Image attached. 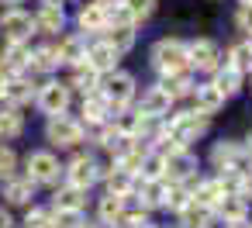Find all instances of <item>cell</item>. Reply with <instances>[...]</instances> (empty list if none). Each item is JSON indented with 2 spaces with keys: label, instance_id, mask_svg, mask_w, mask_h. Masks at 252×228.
Instances as JSON below:
<instances>
[{
  "label": "cell",
  "instance_id": "7dc6e473",
  "mask_svg": "<svg viewBox=\"0 0 252 228\" xmlns=\"http://www.w3.org/2000/svg\"><path fill=\"white\" fill-rule=\"evenodd\" d=\"M0 4H7V7H18V4H25V0H0Z\"/></svg>",
  "mask_w": 252,
  "mask_h": 228
},
{
  "label": "cell",
  "instance_id": "f546056e",
  "mask_svg": "<svg viewBox=\"0 0 252 228\" xmlns=\"http://www.w3.org/2000/svg\"><path fill=\"white\" fill-rule=\"evenodd\" d=\"M176 221H180V228H211L218 218H214V211H211V207H204V204L190 200V204L176 214Z\"/></svg>",
  "mask_w": 252,
  "mask_h": 228
},
{
  "label": "cell",
  "instance_id": "d6986e66",
  "mask_svg": "<svg viewBox=\"0 0 252 228\" xmlns=\"http://www.w3.org/2000/svg\"><path fill=\"white\" fill-rule=\"evenodd\" d=\"M107 121H111V107H107V100L100 97V90H97V94H87L83 104H80V125H83V128H100V125H107Z\"/></svg>",
  "mask_w": 252,
  "mask_h": 228
},
{
  "label": "cell",
  "instance_id": "484cf974",
  "mask_svg": "<svg viewBox=\"0 0 252 228\" xmlns=\"http://www.w3.org/2000/svg\"><path fill=\"white\" fill-rule=\"evenodd\" d=\"M224 194H228V190H224V183H221L218 176H200V180H197V183L190 187V197H193L197 204L211 207V211L218 207V200H221Z\"/></svg>",
  "mask_w": 252,
  "mask_h": 228
},
{
  "label": "cell",
  "instance_id": "d4e9b609",
  "mask_svg": "<svg viewBox=\"0 0 252 228\" xmlns=\"http://www.w3.org/2000/svg\"><path fill=\"white\" fill-rule=\"evenodd\" d=\"M32 21H35V35H59V32L66 28V11L42 4V7L32 14Z\"/></svg>",
  "mask_w": 252,
  "mask_h": 228
},
{
  "label": "cell",
  "instance_id": "8fae6325",
  "mask_svg": "<svg viewBox=\"0 0 252 228\" xmlns=\"http://www.w3.org/2000/svg\"><path fill=\"white\" fill-rule=\"evenodd\" d=\"M162 163H166V173H162L166 183H183V187H187L190 180L200 176V173H197V169H200V159H197L190 149H176V152L166 156Z\"/></svg>",
  "mask_w": 252,
  "mask_h": 228
},
{
  "label": "cell",
  "instance_id": "836d02e7",
  "mask_svg": "<svg viewBox=\"0 0 252 228\" xmlns=\"http://www.w3.org/2000/svg\"><path fill=\"white\" fill-rule=\"evenodd\" d=\"M156 7H159V0H121V11L128 14V21L138 28L142 21H149L152 14H156Z\"/></svg>",
  "mask_w": 252,
  "mask_h": 228
},
{
  "label": "cell",
  "instance_id": "5b68a950",
  "mask_svg": "<svg viewBox=\"0 0 252 228\" xmlns=\"http://www.w3.org/2000/svg\"><path fill=\"white\" fill-rule=\"evenodd\" d=\"M187 66H190V73L197 69V73H211L214 76L224 66V49L214 38H190L187 42Z\"/></svg>",
  "mask_w": 252,
  "mask_h": 228
},
{
  "label": "cell",
  "instance_id": "8d00e7d4",
  "mask_svg": "<svg viewBox=\"0 0 252 228\" xmlns=\"http://www.w3.org/2000/svg\"><path fill=\"white\" fill-rule=\"evenodd\" d=\"M242 80H245V76H242L238 69H231V66L224 63V66H221V69L214 73V80H211V83H214V87H218V90H221L224 97H235V94L242 90Z\"/></svg>",
  "mask_w": 252,
  "mask_h": 228
},
{
  "label": "cell",
  "instance_id": "9a60e30c",
  "mask_svg": "<svg viewBox=\"0 0 252 228\" xmlns=\"http://www.w3.org/2000/svg\"><path fill=\"white\" fill-rule=\"evenodd\" d=\"M100 42H107L118 56H125V52L135 49V42H138V28H135L131 21H111L107 32L100 35Z\"/></svg>",
  "mask_w": 252,
  "mask_h": 228
},
{
  "label": "cell",
  "instance_id": "f6af8a7d",
  "mask_svg": "<svg viewBox=\"0 0 252 228\" xmlns=\"http://www.w3.org/2000/svg\"><path fill=\"white\" fill-rule=\"evenodd\" d=\"M0 228H14V221H11V211H7V207H0Z\"/></svg>",
  "mask_w": 252,
  "mask_h": 228
},
{
  "label": "cell",
  "instance_id": "d6a6232c",
  "mask_svg": "<svg viewBox=\"0 0 252 228\" xmlns=\"http://www.w3.org/2000/svg\"><path fill=\"white\" fill-rule=\"evenodd\" d=\"M59 69V59H56V49L52 45H38L28 52V73H56Z\"/></svg>",
  "mask_w": 252,
  "mask_h": 228
},
{
  "label": "cell",
  "instance_id": "52a82bcc",
  "mask_svg": "<svg viewBox=\"0 0 252 228\" xmlns=\"http://www.w3.org/2000/svg\"><path fill=\"white\" fill-rule=\"evenodd\" d=\"M45 138H49L52 149H76L87 138V128L80 125V118L59 114V118H49L45 121Z\"/></svg>",
  "mask_w": 252,
  "mask_h": 228
},
{
  "label": "cell",
  "instance_id": "30bf717a",
  "mask_svg": "<svg viewBox=\"0 0 252 228\" xmlns=\"http://www.w3.org/2000/svg\"><path fill=\"white\" fill-rule=\"evenodd\" d=\"M32 35H35V21L28 11L7 7L0 14V38H4V45H28Z\"/></svg>",
  "mask_w": 252,
  "mask_h": 228
},
{
  "label": "cell",
  "instance_id": "3957f363",
  "mask_svg": "<svg viewBox=\"0 0 252 228\" xmlns=\"http://www.w3.org/2000/svg\"><path fill=\"white\" fill-rule=\"evenodd\" d=\"M100 97L107 100L111 118H114L118 111H125V107H131V104H135V97H138V83H135V76H131V73L114 69V73H107V76L100 80Z\"/></svg>",
  "mask_w": 252,
  "mask_h": 228
},
{
  "label": "cell",
  "instance_id": "cb8c5ba5",
  "mask_svg": "<svg viewBox=\"0 0 252 228\" xmlns=\"http://www.w3.org/2000/svg\"><path fill=\"white\" fill-rule=\"evenodd\" d=\"M100 80H104V76H100V73L87 63V59H83L80 66H73V69H69L66 87H69V90H80V94L87 97V94H97V90H100Z\"/></svg>",
  "mask_w": 252,
  "mask_h": 228
},
{
  "label": "cell",
  "instance_id": "74e56055",
  "mask_svg": "<svg viewBox=\"0 0 252 228\" xmlns=\"http://www.w3.org/2000/svg\"><path fill=\"white\" fill-rule=\"evenodd\" d=\"M193 197H190V190L183 187V183H169L166 187V200H162V211H173V214H180L187 204H190Z\"/></svg>",
  "mask_w": 252,
  "mask_h": 228
},
{
  "label": "cell",
  "instance_id": "4316f807",
  "mask_svg": "<svg viewBox=\"0 0 252 228\" xmlns=\"http://www.w3.org/2000/svg\"><path fill=\"white\" fill-rule=\"evenodd\" d=\"M156 87H162V90L169 94V100L176 104V100H183V97H193V90H197V80H193V73L187 69V73L159 76V83H156Z\"/></svg>",
  "mask_w": 252,
  "mask_h": 228
},
{
  "label": "cell",
  "instance_id": "f35d334b",
  "mask_svg": "<svg viewBox=\"0 0 252 228\" xmlns=\"http://www.w3.org/2000/svg\"><path fill=\"white\" fill-rule=\"evenodd\" d=\"M52 228H90L87 211H52Z\"/></svg>",
  "mask_w": 252,
  "mask_h": 228
},
{
  "label": "cell",
  "instance_id": "e575fe53",
  "mask_svg": "<svg viewBox=\"0 0 252 228\" xmlns=\"http://www.w3.org/2000/svg\"><path fill=\"white\" fill-rule=\"evenodd\" d=\"M28 45H4L0 52V63H4L7 73H28Z\"/></svg>",
  "mask_w": 252,
  "mask_h": 228
},
{
  "label": "cell",
  "instance_id": "ab89813d",
  "mask_svg": "<svg viewBox=\"0 0 252 228\" xmlns=\"http://www.w3.org/2000/svg\"><path fill=\"white\" fill-rule=\"evenodd\" d=\"M25 228H52V207L32 204L28 214H25Z\"/></svg>",
  "mask_w": 252,
  "mask_h": 228
},
{
  "label": "cell",
  "instance_id": "f1b7e54d",
  "mask_svg": "<svg viewBox=\"0 0 252 228\" xmlns=\"http://www.w3.org/2000/svg\"><path fill=\"white\" fill-rule=\"evenodd\" d=\"M125 211H128V200H125V197L104 194V197L97 200V225H114V228H121Z\"/></svg>",
  "mask_w": 252,
  "mask_h": 228
},
{
  "label": "cell",
  "instance_id": "e0dca14e",
  "mask_svg": "<svg viewBox=\"0 0 252 228\" xmlns=\"http://www.w3.org/2000/svg\"><path fill=\"white\" fill-rule=\"evenodd\" d=\"M107 25H111V14L104 11V7H97V4H83L80 11H76V28H80V35L87 38V35H104L107 32Z\"/></svg>",
  "mask_w": 252,
  "mask_h": 228
},
{
  "label": "cell",
  "instance_id": "f5cc1de1",
  "mask_svg": "<svg viewBox=\"0 0 252 228\" xmlns=\"http://www.w3.org/2000/svg\"><path fill=\"white\" fill-rule=\"evenodd\" d=\"M238 4H252V0H238Z\"/></svg>",
  "mask_w": 252,
  "mask_h": 228
},
{
  "label": "cell",
  "instance_id": "5bb4252c",
  "mask_svg": "<svg viewBox=\"0 0 252 228\" xmlns=\"http://www.w3.org/2000/svg\"><path fill=\"white\" fill-rule=\"evenodd\" d=\"M166 180H138L135 183V194H131V200L149 214V211H162V200H166Z\"/></svg>",
  "mask_w": 252,
  "mask_h": 228
},
{
  "label": "cell",
  "instance_id": "ac0fdd59",
  "mask_svg": "<svg viewBox=\"0 0 252 228\" xmlns=\"http://www.w3.org/2000/svg\"><path fill=\"white\" fill-rule=\"evenodd\" d=\"M0 190H4V200L14 204V207H32L35 204V183L28 176H7L4 183H0Z\"/></svg>",
  "mask_w": 252,
  "mask_h": 228
},
{
  "label": "cell",
  "instance_id": "4dcf8cb0",
  "mask_svg": "<svg viewBox=\"0 0 252 228\" xmlns=\"http://www.w3.org/2000/svg\"><path fill=\"white\" fill-rule=\"evenodd\" d=\"M142 125H145V118H142L135 107H125V111H118V114L111 118V128H114L121 138H138V135H142Z\"/></svg>",
  "mask_w": 252,
  "mask_h": 228
},
{
  "label": "cell",
  "instance_id": "60d3db41",
  "mask_svg": "<svg viewBox=\"0 0 252 228\" xmlns=\"http://www.w3.org/2000/svg\"><path fill=\"white\" fill-rule=\"evenodd\" d=\"M14 169H18V152L11 145H0V183L7 176H14Z\"/></svg>",
  "mask_w": 252,
  "mask_h": 228
},
{
  "label": "cell",
  "instance_id": "7a4b0ae2",
  "mask_svg": "<svg viewBox=\"0 0 252 228\" xmlns=\"http://www.w3.org/2000/svg\"><path fill=\"white\" fill-rule=\"evenodd\" d=\"M207 125H211V118H204L197 111H176L166 118V138L180 149H190L200 135H207Z\"/></svg>",
  "mask_w": 252,
  "mask_h": 228
},
{
  "label": "cell",
  "instance_id": "9c48e42d",
  "mask_svg": "<svg viewBox=\"0 0 252 228\" xmlns=\"http://www.w3.org/2000/svg\"><path fill=\"white\" fill-rule=\"evenodd\" d=\"M211 166L218 169V176H224V173H235V176H242L245 169H249V163H245V156H242V142H235V138H218L214 145H211Z\"/></svg>",
  "mask_w": 252,
  "mask_h": 228
},
{
  "label": "cell",
  "instance_id": "ee69618b",
  "mask_svg": "<svg viewBox=\"0 0 252 228\" xmlns=\"http://www.w3.org/2000/svg\"><path fill=\"white\" fill-rule=\"evenodd\" d=\"M242 156H245V163H249V169H252V131H249L245 142H242Z\"/></svg>",
  "mask_w": 252,
  "mask_h": 228
},
{
  "label": "cell",
  "instance_id": "bcb514c9",
  "mask_svg": "<svg viewBox=\"0 0 252 228\" xmlns=\"http://www.w3.org/2000/svg\"><path fill=\"white\" fill-rule=\"evenodd\" d=\"M97 7H104V11H114V7H121V0H94Z\"/></svg>",
  "mask_w": 252,
  "mask_h": 228
},
{
  "label": "cell",
  "instance_id": "7c38bea8",
  "mask_svg": "<svg viewBox=\"0 0 252 228\" xmlns=\"http://www.w3.org/2000/svg\"><path fill=\"white\" fill-rule=\"evenodd\" d=\"M35 83H32V76L28 73H7L4 76V87H0V100H4V107H25V104H32L35 100Z\"/></svg>",
  "mask_w": 252,
  "mask_h": 228
},
{
  "label": "cell",
  "instance_id": "8992f818",
  "mask_svg": "<svg viewBox=\"0 0 252 228\" xmlns=\"http://www.w3.org/2000/svg\"><path fill=\"white\" fill-rule=\"evenodd\" d=\"M100 176H104V169H100V163H97L94 152H76V156L63 166V183H69V187H76V190H90Z\"/></svg>",
  "mask_w": 252,
  "mask_h": 228
},
{
  "label": "cell",
  "instance_id": "b9f144b4",
  "mask_svg": "<svg viewBox=\"0 0 252 228\" xmlns=\"http://www.w3.org/2000/svg\"><path fill=\"white\" fill-rule=\"evenodd\" d=\"M235 25H238V32H245V38H252V4H238Z\"/></svg>",
  "mask_w": 252,
  "mask_h": 228
},
{
  "label": "cell",
  "instance_id": "603a6c76",
  "mask_svg": "<svg viewBox=\"0 0 252 228\" xmlns=\"http://www.w3.org/2000/svg\"><path fill=\"white\" fill-rule=\"evenodd\" d=\"M118 52L107 45V42H100V38H94V42H87V63L100 73V76H107V73H114L118 69Z\"/></svg>",
  "mask_w": 252,
  "mask_h": 228
},
{
  "label": "cell",
  "instance_id": "2e32d148",
  "mask_svg": "<svg viewBox=\"0 0 252 228\" xmlns=\"http://www.w3.org/2000/svg\"><path fill=\"white\" fill-rule=\"evenodd\" d=\"M56 59H59V66H80L83 59H87V38L80 35V32H69V35H63L56 45Z\"/></svg>",
  "mask_w": 252,
  "mask_h": 228
},
{
  "label": "cell",
  "instance_id": "681fc988",
  "mask_svg": "<svg viewBox=\"0 0 252 228\" xmlns=\"http://www.w3.org/2000/svg\"><path fill=\"white\" fill-rule=\"evenodd\" d=\"M42 4H49V7H63V0H42Z\"/></svg>",
  "mask_w": 252,
  "mask_h": 228
},
{
  "label": "cell",
  "instance_id": "7bdbcfd3",
  "mask_svg": "<svg viewBox=\"0 0 252 228\" xmlns=\"http://www.w3.org/2000/svg\"><path fill=\"white\" fill-rule=\"evenodd\" d=\"M238 194H242V197H245V200L252 204V169H245V173H242V183H238Z\"/></svg>",
  "mask_w": 252,
  "mask_h": 228
},
{
  "label": "cell",
  "instance_id": "83f0119b",
  "mask_svg": "<svg viewBox=\"0 0 252 228\" xmlns=\"http://www.w3.org/2000/svg\"><path fill=\"white\" fill-rule=\"evenodd\" d=\"M52 211H87V190H76L69 183H59L52 190Z\"/></svg>",
  "mask_w": 252,
  "mask_h": 228
},
{
  "label": "cell",
  "instance_id": "db71d44e",
  "mask_svg": "<svg viewBox=\"0 0 252 228\" xmlns=\"http://www.w3.org/2000/svg\"><path fill=\"white\" fill-rule=\"evenodd\" d=\"M169 228H180V225H169Z\"/></svg>",
  "mask_w": 252,
  "mask_h": 228
},
{
  "label": "cell",
  "instance_id": "6da1fadb",
  "mask_svg": "<svg viewBox=\"0 0 252 228\" xmlns=\"http://www.w3.org/2000/svg\"><path fill=\"white\" fill-rule=\"evenodd\" d=\"M149 63H152V69H156L159 76L187 73V69H190V66H187V42H183V38H173V35L159 38V42L149 49Z\"/></svg>",
  "mask_w": 252,
  "mask_h": 228
},
{
  "label": "cell",
  "instance_id": "ba28073f",
  "mask_svg": "<svg viewBox=\"0 0 252 228\" xmlns=\"http://www.w3.org/2000/svg\"><path fill=\"white\" fill-rule=\"evenodd\" d=\"M69 100H73V90L66 87V80H45L38 90H35V104L45 118H59L69 111Z\"/></svg>",
  "mask_w": 252,
  "mask_h": 228
},
{
  "label": "cell",
  "instance_id": "4fadbf2b",
  "mask_svg": "<svg viewBox=\"0 0 252 228\" xmlns=\"http://www.w3.org/2000/svg\"><path fill=\"white\" fill-rule=\"evenodd\" d=\"M135 111L142 118H152V121H166L173 114V100L162 87H145L142 97H135Z\"/></svg>",
  "mask_w": 252,
  "mask_h": 228
},
{
  "label": "cell",
  "instance_id": "7402d4cb",
  "mask_svg": "<svg viewBox=\"0 0 252 228\" xmlns=\"http://www.w3.org/2000/svg\"><path fill=\"white\" fill-rule=\"evenodd\" d=\"M224 100H228V97H224L211 80H207V83H197V90H193V111L204 114V118H214V114L224 107Z\"/></svg>",
  "mask_w": 252,
  "mask_h": 228
},
{
  "label": "cell",
  "instance_id": "44dd1931",
  "mask_svg": "<svg viewBox=\"0 0 252 228\" xmlns=\"http://www.w3.org/2000/svg\"><path fill=\"white\" fill-rule=\"evenodd\" d=\"M249 211H252V204L235 190V194H224V197L218 200L214 218H221L224 225H238V221H249Z\"/></svg>",
  "mask_w": 252,
  "mask_h": 228
},
{
  "label": "cell",
  "instance_id": "ffe728a7",
  "mask_svg": "<svg viewBox=\"0 0 252 228\" xmlns=\"http://www.w3.org/2000/svg\"><path fill=\"white\" fill-rule=\"evenodd\" d=\"M100 180H104V187H107V194H111V197H125V200L135 194V183H138V176H135V173H128V169H121L118 163H111V166L104 169V176H100Z\"/></svg>",
  "mask_w": 252,
  "mask_h": 228
},
{
  "label": "cell",
  "instance_id": "1f68e13d",
  "mask_svg": "<svg viewBox=\"0 0 252 228\" xmlns=\"http://www.w3.org/2000/svg\"><path fill=\"white\" fill-rule=\"evenodd\" d=\"M224 63H228L231 69H238L242 76H245V73H252V38H242V42L228 45Z\"/></svg>",
  "mask_w": 252,
  "mask_h": 228
},
{
  "label": "cell",
  "instance_id": "816d5d0a",
  "mask_svg": "<svg viewBox=\"0 0 252 228\" xmlns=\"http://www.w3.org/2000/svg\"><path fill=\"white\" fill-rule=\"evenodd\" d=\"M90 228H114V225H90Z\"/></svg>",
  "mask_w": 252,
  "mask_h": 228
},
{
  "label": "cell",
  "instance_id": "f907efd6",
  "mask_svg": "<svg viewBox=\"0 0 252 228\" xmlns=\"http://www.w3.org/2000/svg\"><path fill=\"white\" fill-rule=\"evenodd\" d=\"M4 76H7V69H4V63H0V87H4Z\"/></svg>",
  "mask_w": 252,
  "mask_h": 228
},
{
  "label": "cell",
  "instance_id": "c3c4849f",
  "mask_svg": "<svg viewBox=\"0 0 252 228\" xmlns=\"http://www.w3.org/2000/svg\"><path fill=\"white\" fill-rule=\"evenodd\" d=\"M228 228H252V221H238V225H228Z\"/></svg>",
  "mask_w": 252,
  "mask_h": 228
},
{
  "label": "cell",
  "instance_id": "d590c367",
  "mask_svg": "<svg viewBox=\"0 0 252 228\" xmlns=\"http://www.w3.org/2000/svg\"><path fill=\"white\" fill-rule=\"evenodd\" d=\"M21 131H25V114L18 107H0V135H4V142L21 138Z\"/></svg>",
  "mask_w": 252,
  "mask_h": 228
},
{
  "label": "cell",
  "instance_id": "277c9868",
  "mask_svg": "<svg viewBox=\"0 0 252 228\" xmlns=\"http://www.w3.org/2000/svg\"><path fill=\"white\" fill-rule=\"evenodd\" d=\"M25 176L35 187H56L59 176H63V163L52 149H32L25 156Z\"/></svg>",
  "mask_w": 252,
  "mask_h": 228
}]
</instances>
